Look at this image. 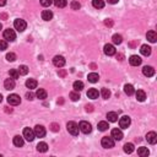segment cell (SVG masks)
<instances>
[{"label":"cell","instance_id":"6da1fadb","mask_svg":"<svg viewBox=\"0 0 157 157\" xmlns=\"http://www.w3.org/2000/svg\"><path fill=\"white\" fill-rule=\"evenodd\" d=\"M14 27H15V30H17L19 32H23L25 30H26V27H27V23H26L25 20L16 19L15 22H14Z\"/></svg>","mask_w":157,"mask_h":157},{"label":"cell","instance_id":"7a4b0ae2","mask_svg":"<svg viewBox=\"0 0 157 157\" xmlns=\"http://www.w3.org/2000/svg\"><path fill=\"white\" fill-rule=\"evenodd\" d=\"M67 129L69 131V134H71L74 136H76L78 134V130H80V129H78V125L75 122H69L67 124Z\"/></svg>","mask_w":157,"mask_h":157},{"label":"cell","instance_id":"3957f363","mask_svg":"<svg viewBox=\"0 0 157 157\" xmlns=\"http://www.w3.org/2000/svg\"><path fill=\"white\" fill-rule=\"evenodd\" d=\"M78 129H80L84 134H90L91 131H92V126H91V124L88 122L82 120V122H80V124H78Z\"/></svg>","mask_w":157,"mask_h":157},{"label":"cell","instance_id":"277c9868","mask_svg":"<svg viewBox=\"0 0 157 157\" xmlns=\"http://www.w3.org/2000/svg\"><path fill=\"white\" fill-rule=\"evenodd\" d=\"M102 147H104V148H112L114 147V140L113 138L110 136V138H108V136H104V138H102Z\"/></svg>","mask_w":157,"mask_h":157},{"label":"cell","instance_id":"5b68a950","mask_svg":"<svg viewBox=\"0 0 157 157\" xmlns=\"http://www.w3.org/2000/svg\"><path fill=\"white\" fill-rule=\"evenodd\" d=\"M23 138L27 140V141H33L36 135H35V131L31 129V128H25L23 129Z\"/></svg>","mask_w":157,"mask_h":157},{"label":"cell","instance_id":"8992f818","mask_svg":"<svg viewBox=\"0 0 157 157\" xmlns=\"http://www.w3.org/2000/svg\"><path fill=\"white\" fill-rule=\"evenodd\" d=\"M4 38L6 41H10V42H14L16 39V33L14 30H11V28H7V30L4 31Z\"/></svg>","mask_w":157,"mask_h":157},{"label":"cell","instance_id":"52a82bcc","mask_svg":"<svg viewBox=\"0 0 157 157\" xmlns=\"http://www.w3.org/2000/svg\"><path fill=\"white\" fill-rule=\"evenodd\" d=\"M7 102H9V104H11V106H17V104L21 103V98H20L19 94L12 93L7 97Z\"/></svg>","mask_w":157,"mask_h":157},{"label":"cell","instance_id":"ba28073f","mask_svg":"<svg viewBox=\"0 0 157 157\" xmlns=\"http://www.w3.org/2000/svg\"><path fill=\"white\" fill-rule=\"evenodd\" d=\"M130 123H131V120L128 115H124V117H122L119 119V125H120L122 129H128L130 125Z\"/></svg>","mask_w":157,"mask_h":157},{"label":"cell","instance_id":"9c48e42d","mask_svg":"<svg viewBox=\"0 0 157 157\" xmlns=\"http://www.w3.org/2000/svg\"><path fill=\"white\" fill-rule=\"evenodd\" d=\"M53 64H54L57 68H63L64 65H65V59H64V57H61V55H55L54 58H53Z\"/></svg>","mask_w":157,"mask_h":157},{"label":"cell","instance_id":"30bf717a","mask_svg":"<svg viewBox=\"0 0 157 157\" xmlns=\"http://www.w3.org/2000/svg\"><path fill=\"white\" fill-rule=\"evenodd\" d=\"M33 131H35L36 138H43V136L45 135V128L43 125H36Z\"/></svg>","mask_w":157,"mask_h":157},{"label":"cell","instance_id":"8fae6325","mask_svg":"<svg viewBox=\"0 0 157 157\" xmlns=\"http://www.w3.org/2000/svg\"><path fill=\"white\" fill-rule=\"evenodd\" d=\"M146 140L148 144H151V145H155L157 142V134L155 131H150V133L146 134Z\"/></svg>","mask_w":157,"mask_h":157},{"label":"cell","instance_id":"7c38bea8","mask_svg":"<svg viewBox=\"0 0 157 157\" xmlns=\"http://www.w3.org/2000/svg\"><path fill=\"white\" fill-rule=\"evenodd\" d=\"M112 138L113 140H115V141H120V140L123 139V133L120 129H118V128H115V129L112 130Z\"/></svg>","mask_w":157,"mask_h":157},{"label":"cell","instance_id":"4fadbf2b","mask_svg":"<svg viewBox=\"0 0 157 157\" xmlns=\"http://www.w3.org/2000/svg\"><path fill=\"white\" fill-rule=\"evenodd\" d=\"M141 61H142V59L139 55H131L129 58V63H130V65H133V67H139V65L141 64Z\"/></svg>","mask_w":157,"mask_h":157},{"label":"cell","instance_id":"5bb4252c","mask_svg":"<svg viewBox=\"0 0 157 157\" xmlns=\"http://www.w3.org/2000/svg\"><path fill=\"white\" fill-rule=\"evenodd\" d=\"M103 52H104L106 55L110 57V55H114L115 54V48L113 47L112 44H106L104 48H103Z\"/></svg>","mask_w":157,"mask_h":157},{"label":"cell","instance_id":"9a60e30c","mask_svg":"<svg viewBox=\"0 0 157 157\" xmlns=\"http://www.w3.org/2000/svg\"><path fill=\"white\" fill-rule=\"evenodd\" d=\"M4 87L5 90H14L15 88V80L14 78H6L5 81H4Z\"/></svg>","mask_w":157,"mask_h":157},{"label":"cell","instance_id":"2e32d148","mask_svg":"<svg viewBox=\"0 0 157 157\" xmlns=\"http://www.w3.org/2000/svg\"><path fill=\"white\" fill-rule=\"evenodd\" d=\"M142 74L145 76H147V77H151V76H154L155 75V69L152 68V67H144L142 68Z\"/></svg>","mask_w":157,"mask_h":157},{"label":"cell","instance_id":"e0dca14e","mask_svg":"<svg viewBox=\"0 0 157 157\" xmlns=\"http://www.w3.org/2000/svg\"><path fill=\"white\" fill-rule=\"evenodd\" d=\"M98 96H100V92L96 88H90L87 91V97L91 100H96V98H98Z\"/></svg>","mask_w":157,"mask_h":157},{"label":"cell","instance_id":"ac0fdd59","mask_svg":"<svg viewBox=\"0 0 157 157\" xmlns=\"http://www.w3.org/2000/svg\"><path fill=\"white\" fill-rule=\"evenodd\" d=\"M146 38L148 42H151V43H155L156 41H157V33L155 31H148L147 32V35H146Z\"/></svg>","mask_w":157,"mask_h":157},{"label":"cell","instance_id":"d6986e66","mask_svg":"<svg viewBox=\"0 0 157 157\" xmlns=\"http://www.w3.org/2000/svg\"><path fill=\"white\" fill-rule=\"evenodd\" d=\"M136 94V100H138L139 102H144L146 100V93H145V91H142V90H138L135 92Z\"/></svg>","mask_w":157,"mask_h":157},{"label":"cell","instance_id":"ffe728a7","mask_svg":"<svg viewBox=\"0 0 157 157\" xmlns=\"http://www.w3.org/2000/svg\"><path fill=\"white\" fill-rule=\"evenodd\" d=\"M140 52H141L142 55L148 57L151 54V47H150V45H147V44H142L141 48H140Z\"/></svg>","mask_w":157,"mask_h":157},{"label":"cell","instance_id":"44dd1931","mask_svg":"<svg viewBox=\"0 0 157 157\" xmlns=\"http://www.w3.org/2000/svg\"><path fill=\"white\" fill-rule=\"evenodd\" d=\"M42 19L44 21H51L53 19V12L51 10H43L42 11Z\"/></svg>","mask_w":157,"mask_h":157},{"label":"cell","instance_id":"7402d4cb","mask_svg":"<svg viewBox=\"0 0 157 157\" xmlns=\"http://www.w3.org/2000/svg\"><path fill=\"white\" fill-rule=\"evenodd\" d=\"M47 91L43 90V88H38L37 90V92H36V97L37 98H39V100H45L47 98Z\"/></svg>","mask_w":157,"mask_h":157},{"label":"cell","instance_id":"603a6c76","mask_svg":"<svg viewBox=\"0 0 157 157\" xmlns=\"http://www.w3.org/2000/svg\"><path fill=\"white\" fill-rule=\"evenodd\" d=\"M23 144H25V141H23V138H22V136L16 135L15 138H14V145H15V146H17V147H22V146H23Z\"/></svg>","mask_w":157,"mask_h":157},{"label":"cell","instance_id":"cb8c5ba5","mask_svg":"<svg viewBox=\"0 0 157 157\" xmlns=\"http://www.w3.org/2000/svg\"><path fill=\"white\" fill-rule=\"evenodd\" d=\"M124 92H125L128 96H131V94H134L135 93V88H134V86L133 85H130V84H126L125 86H124Z\"/></svg>","mask_w":157,"mask_h":157},{"label":"cell","instance_id":"d4e9b609","mask_svg":"<svg viewBox=\"0 0 157 157\" xmlns=\"http://www.w3.org/2000/svg\"><path fill=\"white\" fill-rule=\"evenodd\" d=\"M87 78L91 84H96V82L100 80V76H98V74H96V73H91V74H88Z\"/></svg>","mask_w":157,"mask_h":157},{"label":"cell","instance_id":"484cf974","mask_svg":"<svg viewBox=\"0 0 157 157\" xmlns=\"http://www.w3.org/2000/svg\"><path fill=\"white\" fill-rule=\"evenodd\" d=\"M26 87L30 88V90H33L37 87V81L35 80V78H28V80L26 81Z\"/></svg>","mask_w":157,"mask_h":157},{"label":"cell","instance_id":"4316f807","mask_svg":"<svg viewBox=\"0 0 157 157\" xmlns=\"http://www.w3.org/2000/svg\"><path fill=\"white\" fill-rule=\"evenodd\" d=\"M148 154H150V151H148V148H147V147L141 146V147H139V148H138V155H139V156H141V157H146V156H148Z\"/></svg>","mask_w":157,"mask_h":157},{"label":"cell","instance_id":"83f0119b","mask_svg":"<svg viewBox=\"0 0 157 157\" xmlns=\"http://www.w3.org/2000/svg\"><path fill=\"white\" fill-rule=\"evenodd\" d=\"M107 118H108V122L114 123V122L118 120V114L115 112H108L107 113Z\"/></svg>","mask_w":157,"mask_h":157},{"label":"cell","instance_id":"f1b7e54d","mask_svg":"<svg viewBox=\"0 0 157 157\" xmlns=\"http://www.w3.org/2000/svg\"><path fill=\"white\" fill-rule=\"evenodd\" d=\"M74 87V91H77V92H80V91L84 90V82L82 81H75L73 85Z\"/></svg>","mask_w":157,"mask_h":157},{"label":"cell","instance_id":"f546056e","mask_svg":"<svg viewBox=\"0 0 157 157\" xmlns=\"http://www.w3.org/2000/svg\"><path fill=\"white\" fill-rule=\"evenodd\" d=\"M92 5L96 9H103L104 7V1L103 0H92Z\"/></svg>","mask_w":157,"mask_h":157},{"label":"cell","instance_id":"4dcf8cb0","mask_svg":"<svg viewBox=\"0 0 157 157\" xmlns=\"http://www.w3.org/2000/svg\"><path fill=\"white\" fill-rule=\"evenodd\" d=\"M37 151L38 152H47L48 151V145L45 142H39L37 145Z\"/></svg>","mask_w":157,"mask_h":157},{"label":"cell","instance_id":"1f68e13d","mask_svg":"<svg viewBox=\"0 0 157 157\" xmlns=\"http://www.w3.org/2000/svg\"><path fill=\"white\" fill-rule=\"evenodd\" d=\"M53 3H54V5L57 7H65L68 5L67 0H53Z\"/></svg>","mask_w":157,"mask_h":157},{"label":"cell","instance_id":"d6a6232c","mask_svg":"<svg viewBox=\"0 0 157 157\" xmlns=\"http://www.w3.org/2000/svg\"><path fill=\"white\" fill-rule=\"evenodd\" d=\"M133 151H134V145L131 142H126L125 145H124V152H126V154H131Z\"/></svg>","mask_w":157,"mask_h":157},{"label":"cell","instance_id":"836d02e7","mask_svg":"<svg viewBox=\"0 0 157 157\" xmlns=\"http://www.w3.org/2000/svg\"><path fill=\"white\" fill-rule=\"evenodd\" d=\"M112 41H113L114 44H120V43L123 42V37H122L120 35L115 33V35H113V37H112Z\"/></svg>","mask_w":157,"mask_h":157},{"label":"cell","instance_id":"e575fe53","mask_svg":"<svg viewBox=\"0 0 157 157\" xmlns=\"http://www.w3.org/2000/svg\"><path fill=\"white\" fill-rule=\"evenodd\" d=\"M69 96H70V98H71V101H74V102L80 100V93H78L77 91H73V92H70Z\"/></svg>","mask_w":157,"mask_h":157},{"label":"cell","instance_id":"d590c367","mask_svg":"<svg viewBox=\"0 0 157 157\" xmlns=\"http://www.w3.org/2000/svg\"><path fill=\"white\" fill-rule=\"evenodd\" d=\"M108 123L107 122H100L98 123V130L100 131H106L107 129H108Z\"/></svg>","mask_w":157,"mask_h":157},{"label":"cell","instance_id":"8d00e7d4","mask_svg":"<svg viewBox=\"0 0 157 157\" xmlns=\"http://www.w3.org/2000/svg\"><path fill=\"white\" fill-rule=\"evenodd\" d=\"M9 75H10V77L11 78H19V76H20V74H19V70L17 69H11L10 71H9Z\"/></svg>","mask_w":157,"mask_h":157},{"label":"cell","instance_id":"74e56055","mask_svg":"<svg viewBox=\"0 0 157 157\" xmlns=\"http://www.w3.org/2000/svg\"><path fill=\"white\" fill-rule=\"evenodd\" d=\"M101 94H102V97L104 98V100H108V98L110 97V91L108 88H102Z\"/></svg>","mask_w":157,"mask_h":157},{"label":"cell","instance_id":"f35d334b","mask_svg":"<svg viewBox=\"0 0 157 157\" xmlns=\"http://www.w3.org/2000/svg\"><path fill=\"white\" fill-rule=\"evenodd\" d=\"M19 74L20 75H27V73H28V68L26 67V65H21L19 69Z\"/></svg>","mask_w":157,"mask_h":157},{"label":"cell","instance_id":"ab89813d","mask_svg":"<svg viewBox=\"0 0 157 157\" xmlns=\"http://www.w3.org/2000/svg\"><path fill=\"white\" fill-rule=\"evenodd\" d=\"M70 7H71L73 10H78L81 7V4L78 1H76V0H74V1L70 3Z\"/></svg>","mask_w":157,"mask_h":157},{"label":"cell","instance_id":"60d3db41","mask_svg":"<svg viewBox=\"0 0 157 157\" xmlns=\"http://www.w3.org/2000/svg\"><path fill=\"white\" fill-rule=\"evenodd\" d=\"M6 60L7 61H15L16 60V54H15V53H7V54H6Z\"/></svg>","mask_w":157,"mask_h":157},{"label":"cell","instance_id":"b9f144b4","mask_svg":"<svg viewBox=\"0 0 157 157\" xmlns=\"http://www.w3.org/2000/svg\"><path fill=\"white\" fill-rule=\"evenodd\" d=\"M39 3H41V5L42 6H51L52 4H53V0H39Z\"/></svg>","mask_w":157,"mask_h":157},{"label":"cell","instance_id":"7bdbcfd3","mask_svg":"<svg viewBox=\"0 0 157 157\" xmlns=\"http://www.w3.org/2000/svg\"><path fill=\"white\" fill-rule=\"evenodd\" d=\"M7 49V41H0V51H5Z\"/></svg>","mask_w":157,"mask_h":157},{"label":"cell","instance_id":"ee69618b","mask_svg":"<svg viewBox=\"0 0 157 157\" xmlns=\"http://www.w3.org/2000/svg\"><path fill=\"white\" fill-rule=\"evenodd\" d=\"M51 130H52V131H54V133H57V131H59V124L53 123L52 125H51Z\"/></svg>","mask_w":157,"mask_h":157},{"label":"cell","instance_id":"f6af8a7d","mask_svg":"<svg viewBox=\"0 0 157 157\" xmlns=\"http://www.w3.org/2000/svg\"><path fill=\"white\" fill-rule=\"evenodd\" d=\"M104 25H106V26H108V27H112L113 26V21L110 19H107V20H104Z\"/></svg>","mask_w":157,"mask_h":157},{"label":"cell","instance_id":"bcb514c9","mask_svg":"<svg viewBox=\"0 0 157 157\" xmlns=\"http://www.w3.org/2000/svg\"><path fill=\"white\" fill-rule=\"evenodd\" d=\"M33 97H35V94L32 93V92H27L26 93V98H27L28 101H32V100H33Z\"/></svg>","mask_w":157,"mask_h":157},{"label":"cell","instance_id":"7dc6e473","mask_svg":"<svg viewBox=\"0 0 157 157\" xmlns=\"http://www.w3.org/2000/svg\"><path fill=\"white\" fill-rule=\"evenodd\" d=\"M58 74H59V76H61V77H64L65 75H67V71H65V70H59V71H58Z\"/></svg>","mask_w":157,"mask_h":157},{"label":"cell","instance_id":"c3c4849f","mask_svg":"<svg viewBox=\"0 0 157 157\" xmlns=\"http://www.w3.org/2000/svg\"><path fill=\"white\" fill-rule=\"evenodd\" d=\"M93 110V107L91 106V104H87L86 106V112H92Z\"/></svg>","mask_w":157,"mask_h":157},{"label":"cell","instance_id":"681fc988","mask_svg":"<svg viewBox=\"0 0 157 157\" xmlns=\"http://www.w3.org/2000/svg\"><path fill=\"white\" fill-rule=\"evenodd\" d=\"M0 19H1V20H6L7 19V15L6 14H0Z\"/></svg>","mask_w":157,"mask_h":157},{"label":"cell","instance_id":"f907efd6","mask_svg":"<svg viewBox=\"0 0 157 157\" xmlns=\"http://www.w3.org/2000/svg\"><path fill=\"white\" fill-rule=\"evenodd\" d=\"M107 1H108L109 4H117V3L119 1V0H107Z\"/></svg>","mask_w":157,"mask_h":157},{"label":"cell","instance_id":"816d5d0a","mask_svg":"<svg viewBox=\"0 0 157 157\" xmlns=\"http://www.w3.org/2000/svg\"><path fill=\"white\" fill-rule=\"evenodd\" d=\"M6 4V0H0V6H4Z\"/></svg>","mask_w":157,"mask_h":157},{"label":"cell","instance_id":"f5cc1de1","mask_svg":"<svg viewBox=\"0 0 157 157\" xmlns=\"http://www.w3.org/2000/svg\"><path fill=\"white\" fill-rule=\"evenodd\" d=\"M5 112H6V113H11V112H12V109H11V108L9 109V107H5Z\"/></svg>","mask_w":157,"mask_h":157},{"label":"cell","instance_id":"db71d44e","mask_svg":"<svg viewBox=\"0 0 157 157\" xmlns=\"http://www.w3.org/2000/svg\"><path fill=\"white\" fill-rule=\"evenodd\" d=\"M117 59L122 61V60H123V55H122V54H119V55H117Z\"/></svg>","mask_w":157,"mask_h":157},{"label":"cell","instance_id":"11a10c76","mask_svg":"<svg viewBox=\"0 0 157 157\" xmlns=\"http://www.w3.org/2000/svg\"><path fill=\"white\" fill-rule=\"evenodd\" d=\"M1 101H3V96L0 94V103H1Z\"/></svg>","mask_w":157,"mask_h":157},{"label":"cell","instance_id":"9f6ffc18","mask_svg":"<svg viewBox=\"0 0 157 157\" xmlns=\"http://www.w3.org/2000/svg\"><path fill=\"white\" fill-rule=\"evenodd\" d=\"M1 28H3V26H1V23H0V30H1Z\"/></svg>","mask_w":157,"mask_h":157}]
</instances>
